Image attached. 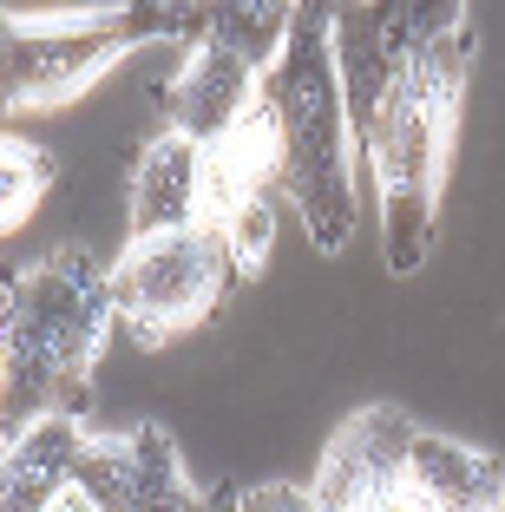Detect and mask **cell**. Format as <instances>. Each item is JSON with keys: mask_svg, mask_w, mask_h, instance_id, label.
Masks as SVG:
<instances>
[{"mask_svg": "<svg viewBox=\"0 0 505 512\" xmlns=\"http://www.w3.org/2000/svg\"><path fill=\"white\" fill-rule=\"evenodd\" d=\"M368 512H433V499H427V493H420V486H414V473H401V480L387 486V493L374 499Z\"/></svg>", "mask_w": 505, "mask_h": 512, "instance_id": "obj_17", "label": "cell"}, {"mask_svg": "<svg viewBox=\"0 0 505 512\" xmlns=\"http://www.w3.org/2000/svg\"><path fill=\"white\" fill-rule=\"evenodd\" d=\"M53 512H99V506H92V499L73 486V493H60V506H53Z\"/></svg>", "mask_w": 505, "mask_h": 512, "instance_id": "obj_19", "label": "cell"}, {"mask_svg": "<svg viewBox=\"0 0 505 512\" xmlns=\"http://www.w3.org/2000/svg\"><path fill=\"white\" fill-rule=\"evenodd\" d=\"M112 289L86 250L60 243L20 263L0 289V447L33 421L79 414L92 362L112 329Z\"/></svg>", "mask_w": 505, "mask_h": 512, "instance_id": "obj_1", "label": "cell"}, {"mask_svg": "<svg viewBox=\"0 0 505 512\" xmlns=\"http://www.w3.org/2000/svg\"><path fill=\"white\" fill-rule=\"evenodd\" d=\"M79 414H53L33 421L20 440L0 447V512H53L60 493H73V467H79Z\"/></svg>", "mask_w": 505, "mask_h": 512, "instance_id": "obj_12", "label": "cell"}, {"mask_svg": "<svg viewBox=\"0 0 505 512\" xmlns=\"http://www.w3.org/2000/svg\"><path fill=\"white\" fill-rule=\"evenodd\" d=\"M243 512H322L309 486H256L243 493Z\"/></svg>", "mask_w": 505, "mask_h": 512, "instance_id": "obj_16", "label": "cell"}, {"mask_svg": "<svg viewBox=\"0 0 505 512\" xmlns=\"http://www.w3.org/2000/svg\"><path fill=\"white\" fill-rule=\"evenodd\" d=\"M289 20H296V7H276V0H263V7H210L204 40L191 46L178 79L164 86V132L210 145L223 125H237L263 99V79L289 40Z\"/></svg>", "mask_w": 505, "mask_h": 512, "instance_id": "obj_6", "label": "cell"}, {"mask_svg": "<svg viewBox=\"0 0 505 512\" xmlns=\"http://www.w3.org/2000/svg\"><path fill=\"white\" fill-rule=\"evenodd\" d=\"M197 512H243V493L237 486H210V493H197Z\"/></svg>", "mask_w": 505, "mask_h": 512, "instance_id": "obj_18", "label": "cell"}, {"mask_svg": "<svg viewBox=\"0 0 505 512\" xmlns=\"http://www.w3.org/2000/svg\"><path fill=\"white\" fill-rule=\"evenodd\" d=\"M53 151L33 145L27 132H0V237H14L40 217V204L53 197Z\"/></svg>", "mask_w": 505, "mask_h": 512, "instance_id": "obj_13", "label": "cell"}, {"mask_svg": "<svg viewBox=\"0 0 505 512\" xmlns=\"http://www.w3.org/2000/svg\"><path fill=\"white\" fill-rule=\"evenodd\" d=\"M132 237H164V230H191L204 211V145L178 132H158L132 165Z\"/></svg>", "mask_w": 505, "mask_h": 512, "instance_id": "obj_11", "label": "cell"}, {"mask_svg": "<svg viewBox=\"0 0 505 512\" xmlns=\"http://www.w3.org/2000/svg\"><path fill=\"white\" fill-rule=\"evenodd\" d=\"M73 486L99 512H197L178 440L164 434L158 421L132 427V434H112V440H86Z\"/></svg>", "mask_w": 505, "mask_h": 512, "instance_id": "obj_8", "label": "cell"}, {"mask_svg": "<svg viewBox=\"0 0 505 512\" xmlns=\"http://www.w3.org/2000/svg\"><path fill=\"white\" fill-rule=\"evenodd\" d=\"M263 99L283 138V191L296 204L315 250H348L355 237V138H348L342 73H335V33L328 7H296L289 40L263 79Z\"/></svg>", "mask_w": 505, "mask_h": 512, "instance_id": "obj_3", "label": "cell"}, {"mask_svg": "<svg viewBox=\"0 0 505 512\" xmlns=\"http://www.w3.org/2000/svg\"><path fill=\"white\" fill-rule=\"evenodd\" d=\"M237 256L217 230H164V237H132L125 256L105 270L112 316L132 329L138 348H171L191 329H204L237 289Z\"/></svg>", "mask_w": 505, "mask_h": 512, "instance_id": "obj_4", "label": "cell"}, {"mask_svg": "<svg viewBox=\"0 0 505 512\" xmlns=\"http://www.w3.org/2000/svg\"><path fill=\"white\" fill-rule=\"evenodd\" d=\"M217 237L237 256V276H256L269 263V243H276V211H269V204H250V211H237Z\"/></svg>", "mask_w": 505, "mask_h": 512, "instance_id": "obj_15", "label": "cell"}, {"mask_svg": "<svg viewBox=\"0 0 505 512\" xmlns=\"http://www.w3.org/2000/svg\"><path fill=\"white\" fill-rule=\"evenodd\" d=\"M210 7H132L105 33H20L0 20V119L73 106L145 40H204Z\"/></svg>", "mask_w": 505, "mask_h": 512, "instance_id": "obj_5", "label": "cell"}, {"mask_svg": "<svg viewBox=\"0 0 505 512\" xmlns=\"http://www.w3.org/2000/svg\"><path fill=\"white\" fill-rule=\"evenodd\" d=\"M132 7H0V20L20 33H105Z\"/></svg>", "mask_w": 505, "mask_h": 512, "instance_id": "obj_14", "label": "cell"}, {"mask_svg": "<svg viewBox=\"0 0 505 512\" xmlns=\"http://www.w3.org/2000/svg\"><path fill=\"white\" fill-rule=\"evenodd\" d=\"M466 73H473V14L440 27L407 60L361 145V165L381 184V250L394 276H414L433 250V217H440V191L460 145Z\"/></svg>", "mask_w": 505, "mask_h": 512, "instance_id": "obj_2", "label": "cell"}, {"mask_svg": "<svg viewBox=\"0 0 505 512\" xmlns=\"http://www.w3.org/2000/svg\"><path fill=\"white\" fill-rule=\"evenodd\" d=\"M466 7H420V0H387V7H342L328 14V33H335V73H342V106H348V138L368 145L374 112L394 92V79L407 73L420 46L440 27H453Z\"/></svg>", "mask_w": 505, "mask_h": 512, "instance_id": "obj_7", "label": "cell"}, {"mask_svg": "<svg viewBox=\"0 0 505 512\" xmlns=\"http://www.w3.org/2000/svg\"><path fill=\"white\" fill-rule=\"evenodd\" d=\"M414 414L394 401L361 407L355 421L335 427V440L322 447V467H315L309 493L322 512H368L387 486L407 473V453H414Z\"/></svg>", "mask_w": 505, "mask_h": 512, "instance_id": "obj_9", "label": "cell"}, {"mask_svg": "<svg viewBox=\"0 0 505 512\" xmlns=\"http://www.w3.org/2000/svg\"><path fill=\"white\" fill-rule=\"evenodd\" d=\"M269 191H283V138H276L269 99H256L237 125H223L204 145V211H197V224L223 230L237 211L269 204Z\"/></svg>", "mask_w": 505, "mask_h": 512, "instance_id": "obj_10", "label": "cell"}]
</instances>
